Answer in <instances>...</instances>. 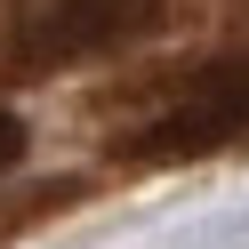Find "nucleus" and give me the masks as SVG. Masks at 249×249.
I'll list each match as a JSON object with an SVG mask.
<instances>
[{
  "instance_id": "nucleus-1",
  "label": "nucleus",
  "mask_w": 249,
  "mask_h": 249,
  "mask_svg": "<svg viewBox=\"0 0 249 249\" xmlns=\"http://www.w3.org/2000/svg\"><path fill=\"white\" fill-rule=\"evenodd\" d=\"M169 0H17L8 8V56L24 72H65L161 33Z\"/></svg>"
},
{
  "instance_id": "nucleus-2",
  "label": "nucleus",
  "mask_w": 249,
  "mask_h": 249,
  "mask_svg": "<svg viewBox=\"0 0 249 249\" xmlns=\"http://www.w3.org/2000/svg\"><path fill=\"white\" fill-rule=\"evenodd\" d=\"M241 137H249V56H217V65H201L121 153L145 161V169H161V161L225 153V145H241Z\"/></svg>"
},
{
  "instance_id": "nucleus-3",
  "label": "nucleus",
  "mask_w": 249,
  "mask_h": 249,
  "mask_svg": "<svg viewBox=\"0 0 249 249\" xmlns=\"http://www.w3.org/2000/svg\"><path fill=\"white\" fill-rule=\"evenodd\" d=\"M17 161H24V121L8 113V105H0V177H8Z\"/></svg>"
}]
</instances>
